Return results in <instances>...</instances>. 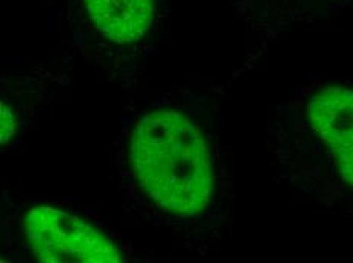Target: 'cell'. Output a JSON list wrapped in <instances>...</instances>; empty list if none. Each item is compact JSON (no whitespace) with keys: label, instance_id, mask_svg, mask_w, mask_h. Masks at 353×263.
<instances>
[{"label":"cell","instance_id":"cell-1","mask_svg":"<svg viewBox=\"0 0 353 263\" xmlns=\"http://www.w3.org/2000/svg\"><path fill=\"white\" fill-rule=\"evenodd\" d=\"M130 172L152 209L194 219L210 206L213 167L200 127L174 108L146 112L131 129Z\"/></svg>","mask_w":353,"mask_h":263},{"label":"cell","instance_id":"cell-2","mask_svg":"<svg viewBox=\"0 0 353 263\" xmlns=\"http://www.w3.org/2000/svg\"><path fill=\"white\" fill-rule=\"evenodd\" d=\"M21 229L28 245L41 262H123L112 240L78 216L49 206L26 211Z\"/></svg>","mask_w":353,"mask_h":263},{"label":"cell","instance_id":"cell-3","mask_svg":"<svg viewBox=\"0 0 353 263\" xmlns=\"http://www.w3.org/2000/svg\"><path fill=\"white\" fill-rule=\"evenodd\" d=\"M305 119L335 173L353 189V87H320L306 102Z\"/></svg>","mask_w":353,"mask_h":263},{"label":"cell","instance_id":"cell-4","mask_svg":"<svg viewBox=\"0 0 353 263\" xmlns=\"http://www.w3.org/2000/svg\"><path fill=\"white\" fill-rule=\"evenodd\" d=\"M101 34L117 45H132L150 31L156 0H83Z\"/></svg>","mask_w":353,"mask_h":263},{"label":"cell","instance_id":"cell-5","mask_svg":"<svg viewBox=\"0 0 353 263\" xmlns=\"http://www.w3.org/2000/svg\"><path fill=\"white\" fill-rule=\"evenodd\" d=\"M2 137H0V140H2V145L8 143L11 140V137L16 134V128H17V120H16V114L11 112V108L5 104L2 101Z\"/></svg>","mask_w":353,"mask_h":263}]
</instances>
